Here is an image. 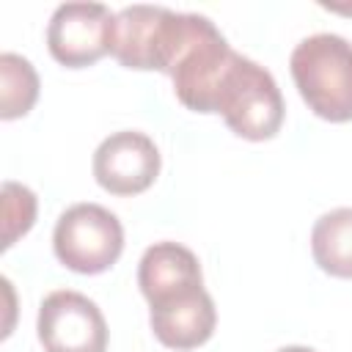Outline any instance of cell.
Segmentation results:
<instances>
[{
    "mask_svg": "<svg viewBox=\"0 0 352 352\" xmlns=\"http://www.w3.org/2000/svg\"><path fill=\"white\" fill-rule=\"evenodd\" d=\"M292 80L308 110L330 124L352 121V44L338 33L302 38L289 58Z\"/></svg>",
    "mask_w": 352,
    "mask_h": 352,
    "instance_id": "obj_1",
    "label": "cell"
},
{
    "mask_svg": "<svg viewBox=\"0 0 352 352\" xmlns=\"http://www.w3.org/2000/svg\"><path fill=\"white\" fill-rule=\"evenodd\" d=\"M214 113L223 116L234 135L258 143L280 132L286 107L275 77L256 60L236 52L220 82Z\"/></svg>",
    "mask_w": 352,
    "mask_h": 352,
    "instance_id": "obj_2",
    "label": "cell"
},
{
    "mask_svg": "<svg viewBox=\"0 0 352 352\" xmlns=\"http://www.w3.org/2000/svg\"><path fill=\"white\" fill-rule=\"evenodd\" d=\"M190 14L162 6H126L116 14L110 55L135 72H170L187 36Z\"/></svg>",
    "mask_w": 352,
    "mask_h": 352,
    "instance_id": "obj_3",
    "label": "cell"
},
{
    "mask_svg": "<svg viewBox=\"0 0 352 352\" xmlns=\"http://www.w3.org/2000/svg\"><path fill=\"white\" fill-rule=\"evenodd\" d=\"M55 258L80 275L110 270L124 250L121 220L99 204H74L60 212L52 231Z\"/></svg>",
    "mask_w": 352,
    "mask_h": 352,
    "instance_id": "obj_4",
    "label": "cell"
},
{
    "mask_svg": "<svg viewBox=\"0 0 352 352\" xmlns=\"http://www.w3.org/2000/svg\"><path fill=\"white\" fill-rule=\"evenodd\" d=\"M36 333L44 352H107V322L80 292H50L38 305Z\"/></svg>",
    "mask_w": 352,
    "mask_h": 352,
    "instance_id": "obj_5",
    "label": "cell"
},
{
    "mask_svg": "<svg viewBox=\"0 0 352 352\" xmlns=\"http://www.w3.org/2000/svg\"><path fill=\"white\" fill-rule=\"evenodd\" d=\"M116 14L102 3H63L52 11L47 25L50 55L66 69L94 66L110 55Z\"/></svg>",
    "mask_w": 352,
    "mask_h": 352,
    "instance_id": "obj_6",
    "label": "cell"
},
{
    "mask_svg": "<svg viewBox=\"0 0 352 352\" xmlns=\"http://www.w3.org/2000/svg\"><path fill=\"white\" fill-rule=\"evenodd\" d=\"M160 148L135 129H121L104 138L94 151V179L110 195L146 192L160 176Z\"/></svg>",
    "mask_w": 352,
    "mask_h": 352,
    "instance_id": "obj_7",
    "label": "cell"
},
{
    "mask_svg": "<svg viewBox=\"0 0 352 352\" xmlns=\"http://www.w3.org/2000/svg\"><path fill=\"white\" fill-rule=\"evenodd\" d=\"M148 322L157 336V341L168 349H195L206 344L217 324L214 300L204 286L182 289L170 297H162L148 305Z\"/></svg>",
    "mask_w": 352,
    "mask_h": 352,
    "instance_id": "obj_8",
    "label": "cell"
},
{
    "mask_svg": "<svg viewBox=\"0 0 352 352\" xmlns=\"http://www.w3.org/2000/svg\"><path fill=\"white\" fill-rule=\"evenodd\" d=\"M138 286L151 302L170 297L182 289L204 286L198 256L179 242H154L146 248L138 264Z\"/></svg>",
    "mask_w": 352,
    "mask_h": 352,
    "instance_id": "obj_9",
    "label": "cell"
},
{
    "mask_svg": "<svg viewBox=\"0 0 352 352\" xmlns=\"http://www.w3.org/2000/svg\"><path fill=\"white\" fill-rule=\"evenodd\" d=\"M311 253L322 272L352 278V209L324 212L311 228Z\"/></svg>",
    "mask_w": 352,
    "mask_h": 352,
    "instance_id": "obj_10",
    "label": "cell"
},
{
    "mask_svg": "<svg viewBox=\"0 0 352 352\" xmlns=\"http://www.w3.org/2000/svg\"><path fill=\"white\" fill-rule=\"evenodd\" d=\"M38 99V74L33 63L16 52L0 55V118L14 121L33 110Z\"/></svg>",
    "mask_w": 352,
    "mask_h": 352,
    "instance_id": "obj_11",
    "label": "cell"
},
{
    "mask_svg": "<svg viewBox=\"0 0 352 352\" xmlns=\"http://www.w3.org/2000/svg\"><path fill=\"white\" fill-rule=\"evenodd\" d=\"M36 195L19 182H3V250L25 236L36 223Z\"/></svg>",
    "mask_w": 352,
    "mask_h": 352,
    "instance_id": "obj_12",
    "label": "cell"
},
{
    "mask_svg": "<svg viewBox=\"0 0 352 352\" xmlns=\"http://www.w3.org/2000/svg\"><path fill=\"white\" fill-rule=\"evenodd\" d=\"M322 6L330 11H338V14H352V6H336V3H322Z\"/></svg>",
    "mask_w": 352,
    "mask_h": 352,
    "instance_id": "obj_13",
    "label": "cell"
},
{
    "mask_svg": "<svg viewBox=\"0 0 352 352\" xmlns=\"http://www.w3.org/2000/svg\"><path fill=\"white\" fill-rule=\"evenodd\" d=\"M278 352H316V349H311V346H283Z\"/></svg>",
    "mask_w": 352,
    "mask_h": 352,
    "instance_id": "obj_14",
    "label": "cell"
}]
</instances>
